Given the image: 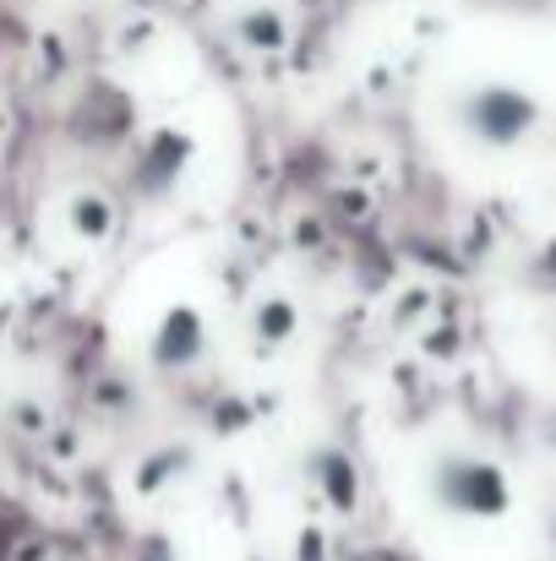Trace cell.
<instances>
[{
	"mask_svg": "<svg viewBox=\"0 0 556 561\" xmlns=\"http://www.w3.org/2000/svg\"><path fill=\"white\" fill-rule=\"evenodd\" d=\"M458 126L486 153H519L541 131V99L519 82H480L458 99Z\"/></svg>",
	"mask_w": 556,
	"mask_h": 561,
	"instance_id": "1",
	"label": "cell"
}]
</instances>
